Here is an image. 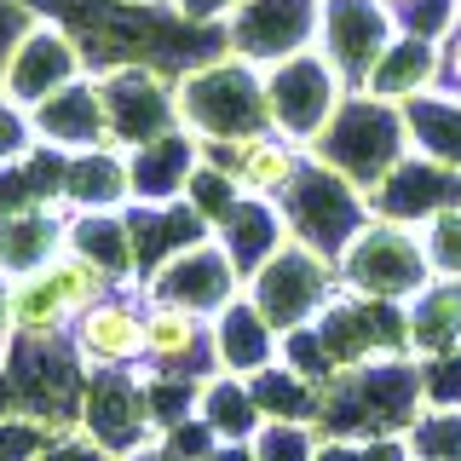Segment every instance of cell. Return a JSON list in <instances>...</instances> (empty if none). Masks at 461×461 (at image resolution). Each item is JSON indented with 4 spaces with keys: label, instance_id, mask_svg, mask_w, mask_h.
<instances>
[{
    "label": "cell",
    "instance_id": "6da1fadb",
    "mask_svg": "<svg viewBox=\"0 0 461 461\" xmlns=\"http://www.w3.org/2000/svg\"><path fill=\"white\" fill-rule=\"evenodd\" d=\"M421 410H427L421 364L410 352H398V357H375V364L340 369L323 386L317 432L323 438H403Z\"/></svg>",
    "mask_w": 461,
    "mask_h": 461
},
{
    "label": "cell",
    "instance_id": "7a4b0ae2",
    "mask_svg": "<svg viewBox=\"0 0 461 461\" xmlns=\"http://www.w3.org/2000/svg\"><path fill=\"white\" fill-rule=\"evenodd\" d=\"M179 122L202 144H242L254 133H271L266 69L230 52L191 64L179 76Z\"/></svg>",
    "mask_w": 461,
    "mask_h": 461
},
{
    "label": "cell",
    "instance_id": "3957f363",
    "mask_svg": "<svg viewBox=\"0 0 461 461\" xmlns=\"http://www.w3.org/2000/svg\"><path fill=\"white\" fill-rule=\"evenodd\" d=\"M410 150L415 144H410V115H403V104L375 98V93H346V104L335 110V122L323 127V139L306 156L346 173L357 191H375Z\"/></svg>",
    "mask_w": 461,
    "mask_h": 461
},
{
    "label": "cell",
    "instance_id": "277c9868",
    "mask_svg": "<svg viewBox=\"0 0 461 461\" xmlns=\"http://www.w3.org/2000/svg\"><path fill=\"white\" fill-rule=\"evenodd\" d=\"M340 266V288L364 300H386V306H410L415 294L432 283V259L421 242V225H398V220H375L346 242Z\"/></svg>",
    "mask_w": 461,
    "mask_h": 461
},
{
    "label": "cell",
    "instance_id": "5b68a950",
    "mask_svg": "<svg viewBox=\"0 0 461 461\" xmlns=\"http://www.w3.org/2000/svg\"><path fill=\"white\" fill-rule=\"evenodd\" d=\"M242 294L266 312V323L277 329V335H300V329H317V323H323V312L335 306L340 266L329 254H317V249H306V242L288 237L266 266L249 271Z\"/></svg>",
    "mask_w": 461,
    "mask_h": 461
},
{
    "label": "cell",
    "instance_id": "8992f818",
    "mask_svg": "<svg viewBox=\"0 0 461 461\" xmlns=\"http://www.w3.org/2000/svg\"><path fill=\"white\" fill-rule=\"evenodd\" d=\"M277 208H283L288 237L306 242V249H317V254H329V259H340V254H346V242H352L357 230L375 220L369 191H357L346 173L323 167L317 156H306L300 179L277 196Z\"/></svg>",
    "mask_w": 461,
    "mask_h": 461
},
{
    "label": "cell",
    "instance_id": "52a82bcc",
    "mask_svg": "<svg viewBox=\"0 0 461 461\" xmlns=\"http://www.w3.org/2000/svg\"><path fill=\"white\" fill-rule=\"evenodd\" d=\"M104 294H115V283L98 266H86L81 254L64 249L52 266L29 271V277H12V323H18V340H69L76 317Z\"/></svg>",
    "mask_w": 461,
    "mask_h": 461
},
{
    "label": "cell",
    "instance_id": "ba28073f",
    "mask_svg": "<svg viewBox=\"0 0 461 461\" xmlns=\"http://www.w3.org/2000/svg\"><path fill=\"white\" fill-rule=\"evenodd\" d=\"M98 98H104V139L122 156L173 133V127H185L179 122V76H162L156 64L98 69Z\"/></svg>",
    "mask_w": 461,
    "mask_h": 461
},
{
    "label": "cell",
    "instance_id": "9c48e42d",
    "mask_svg": "<svg viewBox=\"0 0 461 461\" xmlns=\"http://www.w3.org/2000/svg\"><path fill=\"white\" fill-rule=\"evenodd\" d=\"M352 86L340 81V69L329 64L323 52H300V58H283V64L266 69V104H271V133L294 139L300 150H312L323 139V127L335 122V110L346 104Z\"/></svg>",
    "mask_w": 461,
    "mask_h": 461
},
{
    "label": "cell",
    "instance_id": "30bf717a",
    "mask_svg": "<svg viewBox=\"0 0 461 461\" xmlns=\"http://www.w3.org/2000/svg\"><path fill=\"white\" fill-rule=\"evenodd\" d=\"M317 29H323V0H237V12L220 23V47L271 69L283 58L312 52Z\"/></svg>",
    "mask_w": 461,
    "mask_h": 461
},
{
    "label": "cell",
    "instance_id": "8fae6325",
    "mask_svg": "<svg viewBox=\"0 0 461 461\" xmlns=\"http://www.w3.org/2000/svg\"><path fill=\"white\" fill-rule=\"evenodd\" d=\"M139 294L162 300V306H185L196 317H220L230 300L242 294V271H237V259L220 249V237H202L191 249H179L173 259H162V266L139 283Z\"/></svg>",
    "mask_w": 461,
    "mask_h": 461
},
{
    "label": "cell",
    "instance_id": "7c38bea8",
    "mask_svg": "<svg viewBox=\"0 0 461 461\" xmlns=\"http://www.w3.org/2000/svg\"><path fill=\"white\" fill-rule=\"evenodd\" d=\"M398 41V12L381 0H323V29H317V52L340 69L352 93H364L381 52Z\"/></svg>",
    "mask_w": 461,
    "mask_h": 461
},
{
    "label": "cell",
    "instance_id": "4fadbf2b",
    "mask_svg": "<svg viewBox=\"0 0 461 461\" xmlns=\"http://www.w3.org/2000/svg\"><path fill=\"white\" fill-rule=\"evenodd\" d=\"M69 346H76L86 375L144 369V357H150V340H144V294L139 288H115V294L93 300L76 317V329H69Z\"/></svg>",
    "mask_w": 461,
    "mask_h": 461
},
{
    "label": "cell",
    "instance_id": "5bb4252c",
    "mask_svg": "<svg viewBox=\"0 0 461 461\" xmlns=\"http://www.w3.org/2000/svg\"><path fill=\"white\" fill-rule=\"evenodd\" d=\"M81 76H93L81 58V41L64 35L58 23L35 18V29L18 41V52L6 58V76H0V93L12 98V104L23 110H41L52 93H64V86H76Z\"/></svg>",
    "mask_w": 461,
    "mask_h": 461
},
{
    "label": "cell",
    "instance_id": "9a60e30c",
    "mask_svg": "<svg viewBox=\"0 0 461 461\" xmlns=\"http://www.w3.org/2000/svg\"><path fill=\"white\" fill-rule=\"evenodd\" d=\"M323 335V352L329 364L340 369H357V364H375V357H398L403 352V306H386V300H364V294H335V306L323 312L317 323Z\"/></svg>",
    "mask_w": 461,
    "mask_h": 461
},
{
    "label": "cell",
    "instance_id": "2e32d148",
    "mask_svg": "<svg viewBox=\"0 0 461 461\" xmlns=\"http://www.w3.org/2000/svg\"><path fill=\"white\" fill-rule=\"evenodd\" d=\"M81 432H93L110 456H133L156 444L150 410H144V381L139 369H115V375H86V398H81Z\"/></svg>",
    "mask_w": 461,
    "mask_h": 461
},
{
    "label": "cell",
    "instance_id": "e0dca14e",
    "mask_svg": "<svg viewBox=\"0 0 461 461\" xmlns=\"http://www.w3.org/2000/svg\"><path fill=\"white\" fill-rule=\"evenodd\" d=\"M369 208L381 213V220H398V225H427V220H438V213L461 208V167H444V162H432V156L410 150L369 191Z\"/></svg>",
    "mask_w": 461,
    "mask_h": 461
},
{
    "label": "cell",
    "instance_id": "ac0fdd59",
    "mask_svg": "<svg viewBox=\"0 0 461 461\" xmlns=\"http://www.w3.org/2000/svg\"><path fill=\"white\" fill-rule=\"evenodd\" d=\"M202 162L225 167L230 179H237L242 196L277 202L288 185L300 179L306 150H300L294 139H283V133H254V139H242V144H202Z\"/></svg>",
    "mask_w": 461,
    "mask_h": 461
},
{
    "label": "cell",
    "instance_id": "d6986e66",
    "mask_svg": "<svg viewBox=\"0 0 461 461\" xmlns=\"http://www.w3.org/2000/svg\"><path fill=\"white\" fill-rule=\"evenodd\" d=\"M144 340H150L144 369L191 375V381L220 375V364H213V317H196L185 306H162V300H144Z\"/></svg>",
    "mask_w": 461,
    "mask_h": 461
},
{
    "label": "cell",
    "instance_id": "ffe728a7",
    "mask_svg": "<svg viewBox=\"0 0 461 461\" xmlns=\"http://www.w3.org/2000/svg\"><path fill=\"white\" fill-rule=\"evenodd\" d=\"M202 167V139L191 127H173V133L127 150V179H133V202L139 208H167L185 202V185Z\"/></svg>",
    "mask_w": 461,
    "mask_h": 461
},
{
    "label": "cell",
    "instance_id": "44dd1931",
    "mask_svg": "<svg viewBox=\"0 0 461 461\" xmlns=\"http://www.w3.org/2000/svg\"><path fill=\"white\" fill-rule=\"evenodd\" d=\"M69 249V208L64 202H35V208H6L0 213V277H29L52 266Z\"/></svg>",
    "mask_w": 461,
    "mask_h": 461
},
{
    "label": "cell",
    "instance_id": "7402d4cb",
    "mask_svg": "<svg viewBox=\"0 0 461 461\" xmlns=\"http://www.w3.org/2000/svg\"><path fill=\"white\" fill-rule=\"evenodd\" d=\"M277 357H283V335L266 323V312H259L249 294H237L220 317H213V364L225 375L254 381V375L271 369Z\"/></svg>",
    "mask_w": 461,
    "mask_h": 461
},
{
    "label": "cell",
    "instance_id": "603a6c76",
    "mask_svg": "<svg viewBox=\"0 0 461 461\" xmlns=\"http://www.w3.org/2000/svg\"><path fill=\"white\" fill-rule=\"evenodd\" d=\"M29 122H35V139L41 144H52V150H64V156L110 144L104 139V98H98V76H81L76 86L52 93L41 110H29Z\"/></svg>",
    "mask_w": 461,
    "mask_h": 461
},
{
    "label": "cell",
    "instance_id": "cb8c5ba5",
    "mask_svg": "<svg viewBox=\"0 0 461 461\" xmlns=\"http://www.w3.org/2000/svg\"><path fill=\"white\" fill-rule=\"evenodd\" d=\"M64 208L69 213H115L133 208V179H127V156L98 144V150H76L64 162Z\"/></svg>",
    "mask_w": 461,
    "mask_h": 461
},
{
    "label": "cell",
    "instance_id": "d4e9b609",
    "mask_svg": "<svg viewBox=\"0 0 461 461\" xmlns=\"http://www.w3.org/2000/svg\"><path fill=\"white\" fill-rule=\"evenodd\" d=\"M69 254L98 266L115 288H139V254H133V225L127 208L115 213H69Z\"/></svg>",
    "mask_w": 461,
    "mask_h": 461
},
{
    "label": "cell",
    "instance_id": "484cf974",
    "mask_svg": "<svg viewBox=\"0 0 461 461\" xmlns=\"http://www.w3.org/2000/svg\"><path fill=\"white\" fill-rule=\"evenodd\" d=\"M127 225H133V254H139V283L150 277L162 259H173L179 249H191V242L213 237L208 220L191 208V202H167V208H127Z\"/></svg>",
    "mask_w": 461,
    "mask_h": 461
},
{
    "label": "cell",
    "instance_id": "4316f807",
    "mask_svg": "<svg viewBox=\"0 0 461 461\" xmlns=\"http://www.w3.org/2000/svg\"><path fill=\"white\" fill-rule=\"evenodd\" d=\"M461 346V283L432 277L421 294L403 306V352L421 364L432 352H450Z\"/></svg>",
    "mask_w": 461,
    "mask_h": 461
},
{
    "label": "cell",
    "instance_id": "83f0119b",
    "mask_svg": "<svg viewBox=\"0 0 461 461\" xmlns=\"http://www.w3.org/2000/svg\"><path fill=\"white\" fill-rule=\"evenodd\" d=\"M364 93L393 98V104H410V98H421V93H438V41L398 29V41L381 52V64H375Z\"/></svg>",
    "mask_w": 461,
    "mask_h": 461
},
{
    "label": "cell",
    "instance_id": "f1b7e54d",
    "mask_svg": "<svg viewBox=\"0 0 461 461\" xmlns=\"http://www.w3.org/2000/svg\"><path fill=\"white\" fill-rule=\"evenodd\" d=\"M213 237H220V249L237 259L242 283H249V271H254V266H266V259L288 242V225H283V208H277V202L242 196V202H237V213H230V220L213 230Z\"/></svg>",
    "mask_w": 461,
    "mask_h": 461
},
{
    "label": "cell",
    "instance_id": "f546056e",
    "mask_svg": "<svg viewBox=\"0 0 461 461\" xmlns=\"http://www.w3.org/2000/svg\"><path fill=\"white\" fill-rule=\"evenodd\" d=\"M196 415L208 421V432L220 444H254L259 427H266V410H259L254 386L242 375H208L202 381V398H196Z\"/></svg>",
    "mask_w": 461,
    "mask_h": 461
},
{
    "label": "cell",
    "instance_id": "4dcf8cb0",
    "mask_svg": "<svg viewBox=\"0 0 461 461\" xmlns=\"http://www.w3.org/2000/svg\"><path fill=\"white\" fill-rule=\"evenodd\" d=\"M254 398L259 410H266V421H288V427H317V415H323V386L306 381L300 369H288L283 357L271 369L254 375Z\"/></svg>",
    "mask_w": 461,
    "mask_h": 461
},
{
    "label": "cell",
    "instance_id": "1f68e13d",
    "mask_svg": "<svg viewBox=\"0 0 461 461\" xmlns=\"http://www.w3.org/2000/svg\"><path fill=\"white\" fill-rule=\"evenodd\" d=\"M410 115V144L444 167H461V98L450 93H421L403 104Z\"/></svg>",
    "mask_w": 461,
    "mask_h": 461
},
{
    "label": "cell",
    "instance_id": "d6a6232c",
    "mask_svg": "<svg viewBox=\"0 0 461 461\" xmlns=\"http://www.w3.org/2000/svg\"><path fill=\"white\" fill-rule=\"evenodd\" d=\"M139 381H144V410H150L156 438H162L167 427H179V421L196 415L202 381H191V375H167V369H139Z\"/></svg>",
    "mask_w": 461,
    "mask_h": 461
},
{
    "label": "cell",
    "instance_id": "836d02e7",
    "mask_svg": "<svg viewBox=\"0 0 461 461\" xmlns=\"http://www.w3.org/2000/svg\"><path fill=\"white\" fill-rule=\"evenodd\" d=\"M403 438L415 461H461V410H421Z\"/></svg>",
    "mask_w": 461,
    "mask_h": 461
},
{
    "label": "cell",
    "instance_id": "e575fe53",
    "mask_svg": "<svg viewBox=\"0 0 461 461\" xmlns=\"http://www.w3.org/2000/svg\"><path fill=\"white\" fill-rule=\"evenodd\" d=\"M185 202L208 220V230H220L230 213H237V202H242V191H237V179H230L225 167H213V162H202L196 173H191V185H185Z\"/></svg>",
    "mask_w": 461,
    "mask_h": 461
},
{
    "label": "cell",
    "instance_id": "d590c367",
    "mask_svg": "<svg viewBox=\"0 0 461 461\" xmlns=\"http://www.w3.org/2000/svg\"><path fill=\"white\" fill-rule=\"evenodd\" d=\"M317 450H323V432L288 421H266L254 438V461H317Z\"/></svg>",
    "mask_w": 461,
    "mask_h": 461
},
{
    "label": "cell",
    "instance_id": "8d00e7d4",
    "mask_svg": "<svg viewBox=\"0 0 461 461\" xmlns=\"http://www.w3.org/2000/svg\"><path fill=\"white\" fill-rule=\"evenodd\" d=\"M421 398L427 410H461V346L421 357Z\"/></svg>",
    "mask_w": 461,
    "mask_h": 461
},
{
    "label": "cell",
    "instance_id": "74e56055",
    "mask_svg": "<svg viewBox=\"0 0 461 461\" xmlns=\"http://www.w3.org/2000/svg\"><path fill=\"white\" fill-rule=\"evenodd\" d=\"M421 242H427V259H432V277L461 283V208L427 220L421 225Z\"/></svg>",
    "mask_w": 461,
    "mask_h": 461
},
{
    "label": "cell",
    "instance_id": "f35d334b",
    "mask_svg": "<svg viewBox=\"0 0 461 461\" xmlns=\"http://www.w3.org/2000/svg\"><path fill=\"white\" fill-rule=\"evenodd\" d=\"M47 438H52V427L29 421V415H6L0 421V461H35L47 450Z\"/></svg>",
    "mask_w": 461,
    "mask_h": 461
},
{
    "label": "cell",
    "instance_id": "ab89813d",
    "mask_svg": "<svg viewBox=\"0 0 461 461\" xmlns=\"http://www.w3.org/2000/svg\"><path fill=\"white\" fill-rule=\"evenodd\" d=\"M35 122H29V110L23 104H12L6 93H0V167L6 162H18L23 150H35Z\"/></svg>",
    "mask_w": 461,
    "mask_h": 461
},
{
    "label": "cell",
    "instance_id": "60d3db41",
    "mask_svg": "<svg viewBox=\"0 0 461 461\" xmlns=\"http://www.w3.org/2000/svg\"><path fill=\"white\" fill-rule=\"evenodd\" d=\"M35 461H122V456H110L104 444L93 438V432L69 427V432H52V438H47V450H41Z\"/></svg>",
    "mask_w": 461,
    "mask_h": 461
},
{
    "label": "cell",
    "instance_id": "b9f144b4",
    "mask_svg": "<svg viewBox=\"0 0 461 461\" xmlns=\"http://www.w3.org/2000/svg\"><path fill=\"white\" fill-rule=\"evenodd\" d=\"M35 18L41 12H29L23 0H0V76H6V58L18 52V41L35 29Z\"/></svg>",
    "mask_w": 461,
    "mask_h": 461
},
{
    "label": "cell",
    "instance_id": "7bdbcfd3",
    "mask_svg": "<svg viewBox=\"0 0 461 461\" xmlns=\"http://www.w3.org/2000/svg\"><path fill=\"white\" fill-rule=\"evenodd\" d=\"M438 93L461 98V23L438 41Z\"/></svg>",
    "mask_w": 461,
    "mask_h": 461
},
{
    "label": "cell",
    "instance_id": "ee69618b",
    "mask_svg": "<svg viewBox=\"0 0 461 461\" xmlns=\"http://www.w3.org/2000/svg\"><path fill=\"white\" fill-rule=\"evenodd\" d=\"M173 12H179L185 23H202V29H220L230 12H237V0H167Z\"/></svg>",
    "mask_w": 461,
    "mask_h": 461
},
{
    "label": "cell",
    "instance_id": "f6af8a7d",
    "mask_svg": "<svg viewBox=\"0 0 461 461\" xmlns=\"http://www.w3.org/2000/svg\"><path fill=\"white\" fill-rule=\"evenodd\" d=\"M12 340H18V323H12V283L0 277V357L12 352Z\"/></svg>",
    "mask_w": 461,
    "mask_h": 461
},
{
    "label": "cell",
    "instance_id": "bcb514c9",
    "mask_svg": "<svg viewBox=\"0 0 461 461\" xmlns=\"http://www.w3.org/2000/svg\"><path fill=\"white\" fill-rule=\"evenodd\" d=\"M208 461H254V444H213Z\"/></svg>",
    "mask_w": 461,
    "mask_h": 461
},
{
    "label": "cell",
    "instance_id": "7dc6e473",
    "mask_svg": "<svg viewBox=\"0 0 461 461\" xmlns=\"http://www.w3.org/2000/svg\"><path fill=\"white\" fill-rule=\"evenodd\" d=\"M6 415H23V410H18V393H12V375L0 369V421H6Z\"/></svg>",
    "mask_w": 461,
    "mask_h": 461
},
{
    "label": "cell",
    "instance_id": "c3c4849f",
    "mask_svg": "<svg viewBox=\"0 0 461 461\" xmlns=\"http://www.w3.org/2000/svg\"><path fill=\"white\" fill-rule=\"evenodd\" d=\"M122 461H173L162 444H150V450H133V456H122Z\"/></svg>",
    "mask_w": 461,
    "mask_h": 461
},
{
    "label": "cell",
    "instance_id": "681fc988",
    "mask_svg": "<svg viewBox=\"0 0 461 461\" xmlns=\"http://www.w3.org/2000/svg\"><path fill=\"white\" fill-rule=\"evenodd\" d=\"M115 6H167V0H115Z\"/></svg>",
    "mask_w": 461,
    "mask_h": 461
},
{
    "label": "cell",
    "instance_id": "f907efd6",
    "mask_svg": "<svg viewBox=\"0 0 461 461\" xmlns=\"http://www.w3.org/2000/svg\"><path fill=\"white\" fill-rule=\"evenodd\" d=\"M381 6H393V12H410V6H415V0H381Z\"/></svg>",
    "mask_w": 461,
    "mask_h": 461
}]
</instances>
